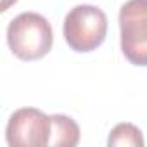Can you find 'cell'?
<instances>
[{
    "mask_svg": "<svg viewBox=\"0 0 147 147\" xmlns=\"http://www.w3.org/2000/svg\"><path fill=\"white\" fill-rule=\"evenodd\" d=\"M107 145L111 147H144V137L142 131L131 125V123H119L116 125L107 138Z\"/></svg>",
    "mask_w": 147,
    "mask_h": 147,
    "instance_id": "obj_6",
    "label": "cell"
},
{
    "mask_svg": "<svg viewBox=\"0 0 147 147\" xmlns=\"http://www.w3.org/2000/svg\"><path fill=\"white\" fill-rule=\"evenodd\" d=\"M50 131V116L35 107H23L11 116L5 137L11 147H45L49 145Z\"/></svg>",
    "mask_w": 147,
    "mask_h": 147,
    "instance_id": "obj_4",
    "label": "cell"
},
{
    "mask_svg": "<svg viewBox=\"0 0 147 147\" xmlns=\"http://www.w3.org/2000/svg\"><path fill=\"white\" fill-rule=\"evenodd\" d=\"M107 33V18L95 5H76L64 19L66 43L76 52H92L102 45Z\"/></svg>",
    "mask_w": 147,
    "mask_h": 147,
    "instance_id": "obj_2",
    "label": "cell"
},
{
    "mask_svg": "<svg viewBox=\"0 0 147 147\" xmlns=\"http://www.w3.org/2000/svg\"><path fill=\"white\" fill-rule=\"evenodd\" d=\"M52 131L49 145H64V147H75L80 142V126L76 121L64 116V114H52Z\"/></svg>",
    "mask_w": 147,
    "mask_h": 147,
    "instance_id": "obj_5",
    "label": "cell"
},
{
    "mask_svg": "<svg viewBox=\"0 0 147 147\" xmlns=\"http://www.w3.org/2000/svg\"><path fill=\"white\" fill-rule=\"evenodd\" d=\"M52 26L42 14L23 12L7 28V43L12 54L23 61H36L52 49Z\"/></svg>",
    "mask_w": 147,
    "mask_h": 147,
    "instance_id": "obj_1",
    "label": "cell"
},
{
    "mask_svg": "<svg viewBox=\"0 0 147 147\" xmlns=\"http://www.w3.org/2000/svg\"><path fill=\"white\" fill-rule=\"evenodd\" d=\"M121 52L135 66H147V0H128L119 9Z\"/></svg>",
    "mask_w": 147,
    "mask_h": 147,
    "instance_id": "obj_3",
    "label": "cell"
},
{
    "mask_svg": "<svg viewBox=\"0 0 147 147\" xmlns=\"http://www.w3.org/2000/svg\"><path fill=\"white\" fill-rule=\"evenodd\" d=\"M18 2V0H2V5H0V11H2V12H5L12 4H16Z\"/></svg>",
    "mask_w": 147,
    "mask_h": 147,
    "instance_id": "obj_7",
    "label": "cell"
}]
</instances>
